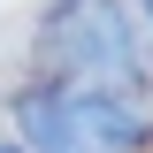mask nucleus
I'll list each match as a JSON object with an SVG mask.
<instances>
[{
    "label": "nucleus",
    "instance_id": "obj_1",
    "mask_svg": "<svg viewBox=\"0 0 153 153\" xmlns=\"http://www.w3.org/2000/svg\"><path fill=\"white\" fill-rule=\"evenodd\" d=\"M16 138L31 153H130L138 138V107L130 92H100V84H31L16 92Z\"/></svg>",
    "mask_w": 153,
    "mask_h": 153
},
{
    "label": "nucleus",
    "instance_id": "obj_2",
    "mask_svg": "<svg viewBox=\"0 0 153 153\" xmlns=\"http://www.w3.org/2000/svg\"><path fill=\"white\" fill-rule=\"evenodd\" d=\"M46 46H54L61 76L69 84H100V92H130L146 61H138V31L115 0H69L54 23H46Z\"/></svg>",
    "mask_w": 153,
    "mask_h": 153
},
{
    "label": "nucleus",
    "instance_id": "obj_3",
    "mask_svg": "<svg viewBox=\"0 0 153 153\" xmlns=\"http://www.w3.org/2000/svg\"><path fill=\"white\" fill-rule=\"evenodd\" d=\"M0 153H16V146H8V138H0Z\"/></svg>",
    "mask_w": 153,
    "mask_h": 153
},
{
    "label": "nucleus",
    "instance_id": "obj_4",
    "mask_svg": "<svg viewBox=\"0 0 153 153\" xmlns=\"http://www.w3.org/2000/svg\"><path fill=\"white\" fill-rule=\"evenodd\" d=\"M146 16H153V0H146Z\"/></svg>",
    "mask_w": 153,
    "mask_h": 153
}]
</instances>
